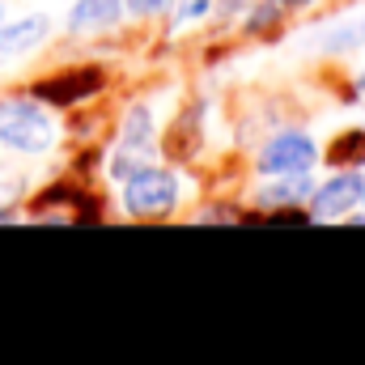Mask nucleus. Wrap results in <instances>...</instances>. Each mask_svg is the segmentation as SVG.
<instances>
[{"mask_svg":"<svg viewBox=\"0 0 365 365\" xmlns=\"http://www.w3.org/2000/svg\"><path fill=\"white\" fill-rule=\"evenodd\" d=\"M297 47L306 56H319V60H353V56H361L365 51V4L336 13L323 26H310L297 38Z\"/></svg>","mask_w":365,"mask_h":365,"instance_id":"obj_5","label":"nucleus"},{"mask_svg":"<svg viewBox=\"0 0 365 365\" xmlns=\"http://www.w3.org/2000/svg\"><path fill=\"white\" fill-rule=\"evenodd\" d=\"M344 102H349V106H365V60L353 68V77H349V86H344Z\"/></svg>","mask_w":365,"mask_h":365,"instance_id":"obj_16","label":"nucleus"},{"mask_svg":"<svg viewBox=\"0 0 365 365\" xmlns=\"http://www.w3.org/2000/svg\"><path fill=\"white\" fill-rule=\"evenodd\" d=\"M115 149H128V153H145V158H166L162 153V123H158V110L153 102L136 98L123 119H119V132H115Z\"/></svg>","mask_w":365,"mask_h":365,"instance_id":"obj_7","label":"nucleus"},{"mask_svg":"<svg viewBox=\"0 0 365 365\" xmlns=\"http://www.w3.org/2000/svg\"><path fill=\"white\" fill-rule=\"evenodd\" d=\"M314 182H319V170H310V175H276V179H255V187L247 191L251 212H255V217H272V221H310L306 204H310Z\"/></svg>","mask_w":365,"mask_h":365,"instance_id":"obj_4","label":"nucleus"},{"mask_svg":"<svg viewBox=\"0 0 365 365\" xmlns=\"http://www.w3.org/2000/svg\"><path fill=\"white\" fill-rule=\"evenodd\" d=\"M182 200H187V179L179 166H170L166 158L128 182H119V208L132 221H170L179 217Z\"/></svg>","mask_w":365,"mask_h":365,"instance_id":"obj_1","label":"nucleus"},{"mask_svg":"<svg viewBox=\"0 0 365 365\" xmlns=\"http://www.w3.org/2000/svg\"><path fill=\"white\" fill-rule=\"evenodd\" d=\"M0 21H4V17H0Z\"/></svg>","mask_w":365,"mask_h":365,"instance_id":"obj_17","label":"nucleus"},{"mask_svg":"<svg viewBox=\"0 0 365 365\" xmlns=\"http://www.w3.org/2000/svg\"><path fill=\"white\" fill-rule=\"evenodd\" d=\"M323 166V145L306 128H280L259 140L251 170L255 179H276V175H310Z\"/></svg>","mask_w":365,"mask_h":365,"instance_id":"obj_3","label":"nucleus"},{"mask_svg":"<svg viewBox=\"0 0 365 365\" xmlns=\"http://www.w3.org/2000/svg\"><path fill=\"white\" fill-rule=\"evenodd\" d=\"M0 145L21 158H43L60 145V123L43 98H4L0 102Z\"/></svg>","mask_w":365,"mask_h":365,"instance_id":"obj_2","label":"nucleus"},{"mask_svg":"<svg viewBox=\"0 0 365 365\" xmlns=\"http://www.w3.org/2000/svg\"><path fill=\"white\" fill-rule=\"evenodd\" d=\"M361 200H365V170H357V166H336V170H327L323 179L314 182L306 212H310V221L344 225V217L353 208H361Z\"/></svg>","mask_w":365,"mask_h":365,"instance_id":"obj_6","label":"nucleus"},{"mask_svg":"<svg viewBox=\"0 0 365 365\" xmlns=\"http://www.w3.org/2000/svg\"><path fill=\"white\" fill-rule=\"evenodd\" d=\"M323 166L336 170V166H357L365 170V128H340L327 145H323Z\"/></svg>","mask_w":365,"mask_h":365,"instance_id":"obj_12","label":"nucleus"},{"mask_svg":"<svg viewBox=\"0 0 365 365\" xmlns=\"http://www.w3.org/2000/svg\"><path fill=\"white\" fill-rule=\"evenodd\" d=\"M242 217H247V212H242L238 204H204V208L191 212L195 225H208V221H242Z\"/></svg>","mask_w":365,"mask_h":365,"instance_id":"obj_14","label":"nucleus"},{"mask_svg":"<svg viewBox=\"0 0 365 365\" xmlns=\"http://www.w3.org/2000/svg\"><path fill=\"white\" fill-rule=\"evenodd\" d=\"M175 4L179 0H123V9H128L132 21H162V17L175 13Z\"/></svg>","mask_w":365,"mask_h":365,"instance_id":"obj_13","label":"nucleus"},{"mask_svg":"<svg viewBox=\"0 0 365 365\" xmlns=\"http://www.w3.org/2000/svg\"><path fill=\"white\" fill-rule=\"evenodd\" d=\"M247 9H251V0H217L212 4V26H238Z\"/></svg>","mask_w":365,"mask_h":365,"instance_id":"obj_15","label":"nucleus"},{"mask_svg":"<svg viewBox=\"0 0 365 365\" xmlns=\"http://www.w3.org/2000/svg\"><path fill=\"white\" fill-rule=\"evenodd\" d=\"M51 34V17L47 13H30V17H17V21H0V56H30L47 43Z\"/></svg>","mask_w":365,"mask_h":365,"instance_id":"obj_11","label":"nucleus"},{"mask_svg":"<svg viewBox=\"0 0 365 365\" xmlns=\"http://www.w3.org/2000/svg\"><path fill=\"white\" fill-rule=\"evenodd\" d=\"M361 128H365V123H361Z\"/></svg>","mask_w":365,"mask_h":365,"instance_id":"obj_18","label":"nucleus"},{"mask_svg":"<svg viewBox=\"0 0 365 365\" xmlns=\"http://www.w3.org/2000/svg\"><path fill=\"white\" fill-rule=\"evenodd\" d=\"M123 17H128L123 0H73L64 30L68 34H110L123 26Z\"/></svg>","mask_w":365,"mask_h":365,"instance_id":"obj_9","label":"nucleus"},{"mask_svg":"<svg viewBox=\"0 0 365 365\" xmlns=\"http://www.w3.org/2000/svg\"><path fill=\"white\" fill-rule=\"evenodd\" d=\"M98 90H102V73L98 68H68V73H56V77L38 81L30 93L43 98L47 106H68V102H81V98H90Z\"/></svg>","mask_w":365,"mask_h":365,"instance_id":"obj_10","label":"nucleus"},{"mask_svg":"<svg viewBox=\"0 0 365 365\" xmlns=\"http://www.w3.org/2000/svg\"><path fill=\"white\" fill-rule=\"evenodd\" d=\"M361 204H365V200H361Z\"/></svg>","mask_w":365,"mask_h":365,"instance_id":"obj_19","label":"nucleus"},{"mask_svg":"<svg viewBox=\"0 0 365 365\" xmlns=\"http://www.w3.org/2000/svg\"><path fill=\"white\" fill-rule=\"evenodd\" d=\"M323 0H251V9L242 13V21H238V30L247 34V38H272L284 30V21H293V17H306V13H314Z\"/></svg>","mask_w":365,"mask_h":365,"instance_id":"obj_8","label":"nucleus"}]
</instances>
